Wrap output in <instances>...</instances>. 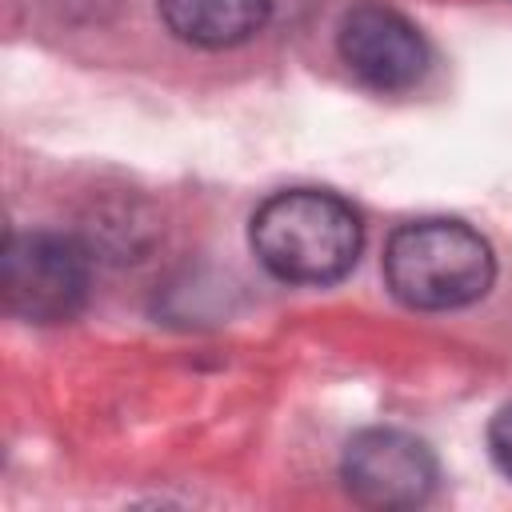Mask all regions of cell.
<instances>
[{
    "instance_id": "obj_1",
    "label": "cell",
    "mask_w": 512,
    "mask_h": 512,
    "mask_svg": "<svg viewBox=\"0 0 512 512\" xmlns=\"http://www.w3.org/2000/svg\"><path fill=\"white\" fill-rule=\"evenodd\" d=\"M360 216L332 192L292 188L268 196L252 216L260 264L288 284H332L360 256Z\"/></svg>"
},
{
    "instance_id": "obj_2",
    "label": "cell",
    "mask_w": 512,
    "mask_h": 512,
    "mask_svg": "<svg viewBox=\"0 0 512 512\" xmlns=\"http://www.w3.org/2000/svg\"><path fill=\"white\" fill-rule=\"evenodd\" d=\"M496 276L488 240L444 216L412 220L384 248V280L392 296L420 312H448L480 300Z\"/></svg>"
},
{
    "instance_id": "obj_3",
    "label": "cell",
    "mask_w": 512,
    "mask_h": 512,
    "mask_svg": "<svg viewBox=\"0 0 512 512\" xmlns=\"http://www.w3.org/2000/svg\"><path fill=\"white\" fill-rule=\"evenodd\" d=\"M4 308L28 324H60L84 308L88 256L60 232H12L0 256Z\"/></svg>"
},
{
    "instance_id": "obj_4",
    "label": "cell",
    "mask_w": 512,
    "mask_h": 512,
    "mask_svg": "<svg viewBox=\"0 0 512 512\" xmlns=\"http://www.w3.org/2000/svg\"><path fill=\"white\" fill-rule=\"evenodd\" d=\"M340 476L348 496L368 508H412L428 500L436 484V460L412 432L364 428L348 440Z\"/></svg>"
},
{
    "instance_id": "obj_5",
    "label": "cell",
    "mask_w": 512,
    "mask_h": 512,
    "mask_svg": "<svg viewBox=\"0 0 512 512\" xmlns=\"http://www.w3.org/2000/svg\"><path fill=\"white\" fill-rule=\"evenodd\" d=\"M340 60L372 92H408L428 72V44L408 16L384 4H356L336 32Z\"/></svg>"
},
{
    "instance_id": "obj_6",
    "label": "cell",
    "mask_w": 512,
    "mask_h": 512,
    "mask_svg": "<svg viewBox=\"0 0 512 512\" xmlns=\"http://www.w3.org/2000/svg\"><path fill=\"white\" fill-rule=\"evenodd\" d=\"M164 24L196 48H232L264 28L272 0H156Z\"/></svg>"
},
{
    "instance_id": "obj_7",
    "label": "cell",
    "mask_w": 512,
    "mask_h": 512,
    "mask_svg": "<svg viewBox=\"0 0 512 512\" xmlns=\"http://www.w3.org/2000/svg\"><path fill=\"white\" fill-rule=\"evenodd\" d=\"M488 452H492V460H496V468L512 480V400L492 416V424H488Z\"/></svg>"
}]
</instances>
